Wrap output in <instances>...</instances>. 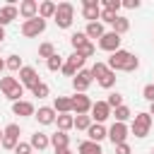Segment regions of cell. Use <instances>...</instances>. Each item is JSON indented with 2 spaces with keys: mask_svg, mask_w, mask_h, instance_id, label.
<instances>
[{
  "mask_svg": "<svg viewBox=\"0 0 154 154\" xmlns=\"http://www.w3.org/2000/svg\"><path fill=\"white\" fill-rule=\"evenodd\" d=\"M12 113L14 116H19V118H31V116H36V108H34V103L31 101H14L12 103Z\"/></svg>",
  "mask_w": 154,
  "mask_h": 154,
  "instance_id": "cell-15",
  "label": "cell"
},
{
  "mask_svg": "<svg viewBox=\"0 0 154 154\" xmlns=\"http://www.w3.org/2000/svg\"><path fill=\"white\" fill-rule=\"evenodd\" d=\"M46 65H48V70H51V72H58V70H63L65 60H63V58H60V55L55 53L53 58H48V60H46Z\"/></svg>",
  "mask_w": 154,
  "mask_h": 154,
  "instance_id": "cell-33",
  "label": "cell"
},
{
  "mask_svg": "<svg viewBox=\"0 0 154 154\" xmlns=\"http://www.w3.org/2000/svg\"><path fill=\"white\" fill-rule=\"evenodd\" d=\"M55 10H58V5L51 2V0L38 2V17H41V19H51V17H55Z\"/></svg>",
  "mask_w": 154,
  "mask_h": 154,
  "instance_id": "cell-24",
  "label": "cell"
},
{
  "mask_svg": "<svg viewBox=\"0 0 154 154\" xmlns=\"http://www.w3.org/2000/svg\"><path fill=\"white\" fill-rule=\"evenodd\" d=\"M53 55H55V46H53V43L46 41V43L38 46V58H46V60H48V58H53Z\"/></svg>",
  "mask_w": 154,
  "mask_h": 154,
  "instance_id": "cell-32",
  "label": "cell"
},
{
  "mask_svg": "<svg viewBox=\"0 0 154 154\" xmlns=\"http://www.w3.org/2000/svg\"><path fill=\"white\" fill-rule=\"evenodd\" d=\"M106 103L116 111V108H120L123 106V94H118V91H113V94H108V99H106Z\"/></svg>",
  "mask_w": 154,
  "mask_h": 154,
  "instance_id": "cell-37",
  "label": "cell"
},
{
  "mask_svg": "<svg viewBox=\"0 0 154 154\" xmlns=\"http://www.w3.org/2000/svg\"><path fill=\"white\" fill-rule=\"evenodd\" d=\"M116 17H118L116 12H111V10H103V7H101V17H99V19H101V24H103V22H106V24H113V22H116Z\"/></svg>",
  "mask_w": 154,
  "mask_h": 154,
  "instance_id": "cell-40",
  "label": "cell"
},
{
  "mask_svg": "<svg viewBox=\"0 0 154 154\" xmlns=\"http://www.w3.org/2000/svg\"><path fill=\"white\" fill-rule=\"evenodd\" d=\"M19 14L24 17V22L38 17V2H36V0H22V2H19Z\"/></svg>",
  "mask_w": 154,
  "mask_h": 154,
  "instance_id": "cell-17",
  "label": "cell"
},
{
  "mask_svg": "<svg viewBox=\"0 0 154 154\" xmlns=\"http://www.w3.org/2000/svg\"><path fill=\"white\" fill-rule=\"evenodd\" d=\"M5 67H7V70H12V72H19L24 65H22V58H19V55H7Z\"/></svg>",
  "mask_w": 154,
  "mask_h": 154,
  "instance_id": "cell-31",
  "label": "cell"
},
{
  "mask_svg": "<svg viewBox=\"0 0 154 154\" xmlns=\"http://www.w3.org/2000/svg\"><path fill=\"white\" fill-rule=\"evenodd\" d=\"M87 41H89V38H87V34H84V31H75V34L70 36V43H72V48H75V51H79Z\"/></svg>",
  "mask_w": 154,
  "mask_h": 154,
  "instance_id": "cell-28",
  "label": "cell"
},
{
  "mask_svg": "<svg viewBox=\"0 0 154 154\" xmlns=\"http://www.w3.org/2000/svg\"><path fill=\"white\" fill-rule=\"evenodd\" d=\"M89 113H91V120H94V123H101V125H103V120H108V118L113 116V108H111L106 101H96Z\"/></svg>",
  "mask_w": 154,
  "mask_h": 154,
  "instance_id": "cell-12",
  "label": "cell"
},
{
  "mask_svg": "<svg viewBox=\"0 0 154 154\" xmlns=\"http://www.w3.org/2000/svg\"><path fill=\"white\" fill-rule=\"evenodd\" d=\"M113 118H116V123H125L128 118H132V111L123 103L120 108H116V111H113Z\"/></svg>",
  "mask_w": 154,
  "mask_h": 154,
  "instance_id": "cell-29",
  "label": "cell"
},
{
  "mask_svg": "<svg viewBox=\"0 0 154 154\" xmlns=\"http://www.w3.org/2000/svg\"><path fill=\"white\" fill-rule=\"evenodd\" d=\"M84 63H87V60H84L79 53H72V55H67V60H65V65H63L60 72H63L65 77H75L79 70H84Z\"/></svg>",
  "mask_w": 154,
  "mask_h": 154,
  "instance_id": "cell-6",
  "label": "cell"
},
{
  "mask_svg": "<svg viewBox=\"0 0 154 154\" xmlns=\"http://www.w3.org/2000/svg\"><path fill=\"white\" fill-rule=\"evenodd\" d=\"M84 34H87V38L91 41V38H101L106 31H103V24H101V22H89L87 29H84Z\"/></svg>",
  "mask_w": 154,
  "mask_h": 154,
  "instance_id": "cell-26",
  "label": "cell"
},
{
  "mask_svg": "<svg viewBox=\"0 0 154 154\" xmlns=\"http://www.w3.org/2000/svg\"><path fill=\"white\" fill-rule=\"evenodd\" d=\"M116 154H132V149H130V144L125 142V144H118V147H116Z\"/></svg>",
  "mask_w": 154,
  "mask_h": 154,
  "instance_id": "cell-44",
  "label": "cell"
},
{
  "mask_svg": "<svg viewBox=\"0 0 154 154\" xmlns=\"http://www.w3.org/2000/svg\"><path fill=\"white\" fill-rule=\"evenodd\" d=\"M55 125H58V130L67 132V130H72V128H75V116H72V113H58Z\"/></svg>",
  "mask_w": 154,
  "mask_h": 154,
  "instance_id": "cell-23",
  "label": "cell"
},
{
  "mask_svg": "<svg viewBox=\"0 0 154 154\" xmlns=\"http://www.w3.org/2000/svg\"><path fill=\"white\" fill-rule=\"evenodd\" d=\"M87 137H89L91 142H101V140H106V137H108V130H106L101 123H94V125L87 130Z\"/></svg>",
  "mask_w": 154,
  "mask_h": 154,
  "instance_id": "cell-19",
  "label": "cell"
},
{
  "mask_svg": "<svg viewBox=\"0 0 154 154\" xmlns=\"http://www.w3.org/2000/svg\"><path fill=\"white\" fill-rule=\"evenodd\" d=\"M91 125H94L91 116H75V128H77V130H84V132H87Z\"/></svg>",
  "mask_w": 154,
  "mask_h": 154,
  "instance_id": "cell-30",
  "label": "cell"
},
{
  "mask_svg": "<svg viewBox=\"0 0 154 154\" xmlns=\"http://www.w3.org/2000/svg\"><path fill=\"white\" fill-rule=\"evenodd\" d=\"M137 67H140V60H137V55H132L130 63H128V67H125V72H135Z\"/></svg>",
  "mask_w": 154,
  "mask_h": 154,
  "instance_id": "cell-43",
  "label": "cell"
},
{
  "mask_svg": "<svg viewBox=\"0 0 154 154\" xmlns=\"http://www.w3.org/2000/svg\"><path fill=\"white\" fill-rule=\"evenodd\" d=\"M91 82H94L91 70H79V72L72 77V87H75V91H77V94H84V91L91 87Z\"/></svg>",
  "mask_w": 154,
  "mask_h": 154,
  "instance_id": "cell-11",
  "label": "cell"
},
{
  "mask_svg": "<svg viewBox=\"0 0 154 154\" xmlns=\"http://www.w3.org/2000/svg\"><path fill=\"white\" fill-rule=\"evenodd\" d=\"M51 144H53L55 152H58V149H65V147H70V135L63 132V130H58V132L51 135Z\"/></svg>",
  "mask_w": 154,
  "mask_h": 154,
  "instance_id": "cell-20",
  "label": "cell"
},
{
  "mask_svg": "<svg viewBox=\"0 0 154 154\" xmlns=\"http://www.w3.org/2000/svg\"><path fill=\"white\" fill-rule=\"evenodd\" d=\"M111 26H113L111 31H116V34L120 36V34H125V31L130 29V19H128V17H120V14H118V17H116V22H113Z\"/></svg>",
  "mask_w": 154,
  "mask_h": 154,
  "instance_id": "cell-27",
  "label": "cell"
},
{
  "mask_svg": "<svg viewBox=\"0 0 154 154\" xmlns=\"http://www.w3.org/2000/svg\"><path fill=\"white\" fill-rule=\"evenodd\" d=\"M77 152H79V154H103L101 144H99V142H91V140H84V142H79Z\"/></svg>",
  "mask_w": 154,
  "mask_h": 154,
  "instance_id": "cell-25",
  "label": "cell"
},
{
  "mask_svg": "<svg viewBox=\"0 0 154 154\" xmlns=\"http://www.w3.org/2000/svg\"><path fill=\"white\" fill-rule=\"evenodd\" d=\"M29 144H31L34 149H38V152H41V149H46V147L51 144V135H46V132H38V130H36V132L31 135Z\"/></svg>",
  "mask_w": 154,
  "mask_h": 154,
  "instance_id": "cell-21",
  "label": "cell"
},
{
  "mask_svg": "<svg viewBox=\"0 0 154 154\" xmlns=\"http://www.w3.org/2000/svg\"><path fill=\"white\" fill-rule=\"evenodd\" d=\"M142 96H144L149 103H154V82H152V84H147V87L142 89Z\"/></svg>",
  "mask_w": 154,
  "mask_h": 154,
  "instance_id": "cell-42",
  "label": "cell"
},
{
  "mask_svg": "<svg viewBox=\"0 0 154 154\" xmlns=\"http://www.w3.org/2000/svg\"><path fill=\"white\" fill-rule=\"evenodd\" d=\"M120 36L116 34V31H106L101 38H99V48L101 51H108V53H116V51H120Z\"/></svg>",
  "mask_w": 154,
  "mask_h": 154,
  "instance_id": "cell-10",
  "label": "cell"
},
{
  "mask_svg": "<svg viewBox=\"0 0 154 154\" xmlns=\"http://www.w3.org/2000/svg\"><path fill=\"white\" fill-rule=\"evenodd\" d=\"M123 7V0H103V10H111L118 14V10Z\"/></svg>",
  "mask_w": 154,
  "mask_h": 154,
  "instance_id": "cell-39",
  "label": "cell"
},
{
  "mask_svg": "<svg viewBox=\"0 0 154 154\" xmlns=\"http://www.w3.org/2000/svg\"><path fill=\"white\" fill-rule=\"evenodd\" d=\"M82 17L87 19V24L89 22H99V17H101L99 0H82Z\"/></svg>",
  "mask_w": 154,
  "mask_h": 154,
  "instance_id": "cell-9",
  "label": "cell"
},
{
  "mask_svg": "<svg viewBox=\"0 0 154 154\" xmlns=\"http://www.w3.org/2000/svg\"><path fill=\"white\" fill-rule=\"evenodd\" d=\"M43 31H46V19H41V17L22 22V36H26V38H34V36H38Z\"/></svg>",
  "mask_w": 154,
  "mask_h": 154,
  "instance_id": "cell-4",
  "label": "cell"
},
{
  "mask_svg": "<svg viewBox=\"0 0 154 154\" xmlns=\"http://www.w3.org/2000/svg\"><path fill=\"white\" fill-rule=\"evenodd\" d=\"M53 108H55V113H72V99L70 96H55Z\"/></svg>",
  "mask_w": 154,
  "mask_h": 154,
  "instance_id": "cell-22",
  "label": "cell"
},
{
  "mask_svg": "<svg viewBox=\"0 0 154 154\" xmlns=\"http://www.w3.org/2000/svg\"><path fill=\"white\" fill-rule=\"evenodd\" d=\"M19 79H22V87H29V89H34V87L41 82L36 67H31V65H24V67L19 70Z\"/></svg>",
  "mask_w": 154,
  "mask_h": 154,
  "instance_id": "cell-14",
  "label": "cell"
},
{
  "mask_svg": "<svg viewBox=\"0 0 154 154\" xmlns=\"http://www.w3.org/2000/svg\"><path fill=\"white\" fill-rule=\"evenodd\" d=\"M149 130H152V116H149V111H142V113H135L132 116V125H130V132L135 135V137H147L149 135Z\"/></svg>",
  "mask_w": 154,
  "mask_h": 154,
  "instance_id": "cell-1",
  "label": "cell"
},
{
  "mask_svg": "<svg viewBox=\"0 0 154 154\" xmlns=\"http://www.w3.org/2000/svg\"><path fill=\"white\" fill-rule=\"evenodd\" d=\"M75 53H79V55H82V58L87 60V58H91V55L96 53V46H94L91 41H87V43H84V46H82L79 51H75Z\"/></svg>",
  "mask_w": 154,
  "mask_h": 154,
  "instance_id": "cell-36",
  "label": "cell"
},
{
  "mask_svg": "<svg viewBox=\"0 0 154 154\" xmlns=\"http://www.w3.org/2000/svg\"><path fill=\"white\" fill-rule=\"evenodd\" d=\"M2 38H5V26H0V43H2Z\"/></svg>",
  "mask_w": 154,
  "mask_h": 154,
  "instance_id": "cell-47",
  "label": "cell"
},
{
  "mask_svg": "<svg viewBox=\"0 0 154 154\" xmlns=\"http://www.w3.org/2000/svg\"><path fill=\"white\" fill-rule=\"evenodd\" d=\"M2 135H5V130H0V144H2Z\"/></svg>",
  "mask_w": 154,
  "mask_h": 154,
  "instance_id": "cell-50",
  "label": "cell"
},
{
  "mask_svg": "<svg viewBox=\"0 0 154 154\" xmlns=\"http://www.w3.org/2000/svg\"><path fill=\"white\" fill-rule=\"evenodd\" d=\"M31 91H34V96H38V99H43V96H48V94H51V89H48V84H46V82H38Z\"/></svg>",
  "mask_w": 154,
  "mask_h": 154,
  "instance_id": "cell-38",
  "label": "cell"
},
{
  "mask_svg": "<svg viewBox=\"0 0 154 154\" xmlns=\"http://www.w3.org/2000/svg\"><path fill=\"white\" fill-rule=\"evenodd\" d=\"M2 70H5V60L0 58V72H2Z\"/></svg>",
  "mask_w": 154,
  "mask_h": 154,
  "instance_id": "cell-48",
  "label": "cell"
},
{
  "mask_svg": "<svg viewBox=\"0 0 154 154\" xmlns=\"http://www.w3.org/2000/svg\"><path fill=\"white\" fill-rule=\"evenodd\" d=\"M128 132H130V128H128L125 123H113V125L108 128V140L113 142V147L125 144V142H128Z\"/></svg>",
  "mask_w": 154,
  "mask_h": 154,
  "instance_id": "cell-7",
  "label": "cell"
},
{
  "mask_svg": "<svg viewBox=\"0 0 154 154\" xmlns=\"http://www.w3.org/2000/svg\"><path fill=\"white\" fill-rule=\"evenodd\" d=\"M36 120H38V125H53L55 123V118H58V113H55V108L53 106H41L38 111H36V116H34Z\"/></svg>",
  "mask_w": 154,
  "mask_h": 154,
  "instance_id": "cell-16",
  "label": "cell"
},
{
  "mask_svg": "<svg viewBox=\"0 0 154 154\" xmlns=\"http://www.w3.org/2000/svg\"><path fill=\"white\" fill-rule=\"evenodd\" d=\"M108 72V65L106 63H101V60H96L94 65H91V77H96V79H101L103 75Z\"/></svg>",
  "mask_w": 154,
  "mask_h": 154,
  "instance_id": "cell-34",
  "label": "cell"
},
{
  "mask_svg": "<svg viewBox=\"0 0 154 154\" xmlns=\"http://www.w3.org/2000/svg\"><path fill=\"white\" fill-rule=\"evenodd\" d=\"M123 7H128V10H137V7H140V0H123Z\"/></svg>",
  "mask_w": 154,
  "mask_h": 154,
  "instance_id": "cell-45",
  "label": "cell"
},
{
  "mask_svg": "<svg viewBox=\"0 0 154 154\" xmlns=\"http://www.w3.org/2000/svg\"><path fill=\"white\" fill-rule=\"evenodd\" d=\"M96 82H99V87H103V89H111V87L116 84V72H113V70H108V72H106L101 79H96Z\"/></svg>",
  "mask_w": 154,
  "mask_h": 154,
  "instance_id": "cell-35",
  "label": "cell"
},
{
  "mask_svg": "<svg viewBox=\"0 0 154 154\" xmlns=\"http://www.w3.org/2000/svg\"><path fill=\"white\" fill-rule=\"evenodd\" d=\"M152 154H154V149H152Z\"/></svg>",
  "mask_w": 154,
  "mask_h": 154,
  "instance_id": "cell-51",
  "label": "cell"
},
{
  "mask_svg": "<svg viewBox=\"0 0 154 154\" xmlns=\"http://www.w3.org/2000/svg\"><path fill=\"white\" fill-rule=\"evenodd\" d=\"M55 24L60 29H70L72 26V19H75V7L72 2H58V10H55Z\"/></svg>",
  "mask_w": 154,
  "mask_h": 154,
  "instance_id": "cell-3",
  "label": "cell"
},
{
  "mask_svg": "<svg viewBox=\"0 0 154 154\" xmlns=\"http://www.w3.org/2000/svg\"><path fill=\"white\" fill-rule=\"evenodd\" d=\"M17 14H19V7H17L14 2H10V5L0 7V26H7L12 19H17Z\"/></svg>",
  "mask_w": 154,
  "mask_h": 154,
  "instance_id": "cell-18",
  "label": "cell"
},
{
  "mask_svg": "<svg viewBox=\"0 0 154 154\" xmlns=\"http://www.w3.org/2000/svg\"><path fill=\"white\" fill-rule=\"evenodd\" d=\"M0 89H2V94L14 103V101H22V96H24V87H22V82H17L14 77H2L0 79Z\"/></svg>",
  "mask_w": 154,
  "mask_h": 154,
  "instance_id": "cell-2",
  "label": "cell"
},
{
  "mask_svg": "<svg viewBox=\"0 0 154 154\" xmlns=\"http://www.w3.org/2000/svg\"><path fill=\"white\" fill-rule=\"evenodd\" d=\"M19 144V125L17 123H10L7 128H5V135H2V149H10V152H14V147Z\"/></svg>",
  "mask_w": 154,
  "mask_h": 154,
  "instance_id": "cell-8",
  "label": "cell"
},
{
  "mask_svg": "<svg viewBox=\"0 0 154 154\" xmlns=\"http://www.w3.org/2000/svg\"><path fill=\"white\" fill-rule=\"evenodd\" d=\"M55 154H72V149H70V147H65V149H58Z\"/></svg>",
  "mask_w": 154,
  "mask_h": 154,
  "instance_id": "cell-46",
  "label": "cell"
},
{
  "mask_svg": "<svg viewBox=\"0 0 154 154\" xmlns=\"http://www.w3.org/2000/svg\"><path fill=\"white\" fill-rule=\"evenodd\" d=\"M149 116H154V103H152V106H149Z\"/></svg>",
  "mask_w": 154,
  "mask_h": 154,
  "instance_id": "cell-49",
  "label": "cell"
},
{
  "mask_svg": "<svg viewBox=\"0 0 154 154\" xmlns=\"http://www.w3.org/2000/svg\"><path fill=\"white\" fill-rule=\"evenodd\" d=\"M34 152V147L29 144V142H19L17 147H14V154H31Z\"/></svg>",
  "mask_w": 154,
  "mask_h": 154,
  "instance_id": "cell-41",
  "label": "cell"
},
{
  "mask_svg": "<svg viewBox=\"0 0 154 154\" xmlns=\"http://www.w3.org/2000/svg\"><path fill=\"white\" fill-rule=\"evenodd\" d=\"M91 99L87 96V94H75L72 96V113H77V116H89V111H91Z\"/></svg>",
  "mask_w": 154,
  "mask_h": 154,
  "instance_id": "cell-13",
  "label": "cell"
},
{
  "mask_svg": "<svg viewBox=\"0 0 154 154\" xmlns=\"http://www.w3.org/2000/svg\"><path fill=\"white\" fill-rule=\"evenodd\" d=\"M130 58H132V53L120 48V51L111 53V58H108V63H106V65H108V70H113V72H116V70H123V72H125V67H128Z\"/></svg>",
  "mask_w": 154,
  "mask_h": 154,
  "instance_id": "cell-5",
  "label": "cell"
}]
</instances>
